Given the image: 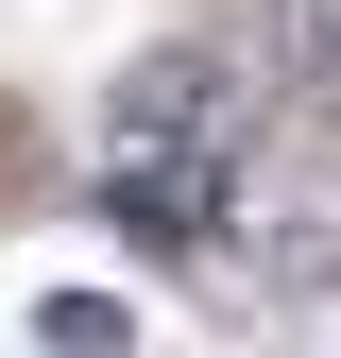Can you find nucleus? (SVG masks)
<instances>
[{
    "mask_svg": "<svg viewBox=\"0 0 341 358\" xmlns=\"http://www.w3.org/2000/svg\"><path fill=\"white\" fill-rule=\"evenodd\" d=\"M239 154H256V69H239V34H154V52L103 85L85 188H119V171H239Z\"/></svg>",
    "mask_w": 341,
    "mask_h": 358,
    "instance_id": "nucleus-1",
    "label": "nucleus"
},
{
    "mask_svg": "<svg viewBox=\"0 0 341 358\" xmlns=\"http://www.w3.org/2000/svg\"><path fill=\"white\" fill-rule=\"evenodd\" d=\"M222 290H256V307H324L341 290V137H256L239 171H222Z\"/></svg>",
    "mask_w": 341,
    "mask_h": 358,
    "instance_id": "nucleus-2",
    "label": "nucleus"
},
{
    "mask_svg": "<svg viewBox=\"0 0 341 358\" xmlns=\"http://www.w3.org/2000/svg\"><path fill=\"white\" fill-rule=\"evenodd\" d=\"M34 341H52V358H119V341H137V307H119V290H52V307H34Z\"/></svg>",
    "mask_w": 341,
    "mask_h": 358,
    "instance_id": "nucleus-3",
    "label": "nucleus"
},
{
    "mask_svg": "<svg viewBox=\"0 0 341 358\" xmlns=\"http://www.w3.org/2000/svg\"><path fill=\"white\" fill-rule=\"evenodd\" d=\"M324 34H341V0H273V85H307V69H324Z\"/></svg>",
    "mask_w": 341,
    "mask_h": 358,
    "instance_id": "nucleus-4",
    "label": "nucleus"
},
{
    "mask_svg": "<svg viewBox=\"0 0 341 358\" xmlns=\"http://www.w3.org/2000/svg\"><path fill=\"white\" fill-rule=\"evenodd\" d=\"M307 85H324V103H341V34H324V69H307Z\"/></svg>",
    "mask_w": 341,
    "mask_h": 358,
    "instance_id": "nucleus-5",
    "label": "nucleus"
}]
</instances>
